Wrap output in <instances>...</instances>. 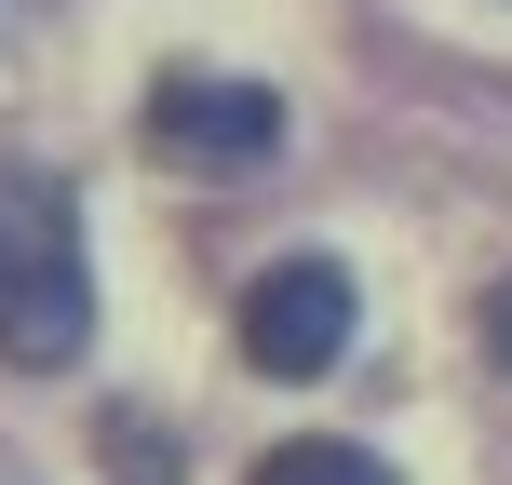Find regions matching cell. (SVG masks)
Listing matches in <instances>:
<instances>
[{
    "label": "cell",
    "instance_id": "cell-1",
    "mask_svg": "<svg viewBox=\"0 0 512 485\" xmlns=\"http://www.w3.org/2000/svg\"><path fill=\"white\" fill-rule=\"evenodd\" d=\"M95 337V270H81V203L41 162H0V364L54 378Z\"/></svg>",
    "mask_w": 512,
    "mask_h": 485
},
{
    "label": "cell",
    "instance_id": "cell-2",
    "mask_svg": "<svg viewBox=\"0 0 512 485\" xmlns=\"http://www.w3.org/2000/svg\"><path fill=\"white\" fill-rule=\"evenodd\" d=\"M149 149L189 162V176H256L283 149V95L270 81H230V68H162L149 81Z\"/></svg>",
    "mask_w": 512,
    "mask_h": 485
},
{
    "label": "cell",
    "instance_id": "cell-3",
    "mask_svg": "<svg viewBox=\"0 0 512 485\" xmlns=\"http://www.w3.org/2000/svg\"><path fill=\"white\" fill-rule=\"evenodd\" d=\"M351 351V270L337 256H283L243 283V364L256 378H324Z\"/></svg>",
    "mask_w": 512,
    "mask_h": 485
},
{
    "label": "cell",
    "instance_id": "cell-4",
    "mask_svg": "<svg viewBox=\"0 0 512 485\" xmlns=\"http://www.w3.org/2000/svg\"><path fill=\"white\" fill-rule=\"evenodd\" d=\"M256 485H391L364 445H337V432H310V445H270L256 459Z\"/></svg>",
    "mask_w": 512,
    "mask_h": 485
},
{
    "label": "cell",
    "instance_id": "cell-5",
    "mask_svg": "<svg viewBox=\"0 0 512 485\" xmlns=\"http://www.w3.org/2000/svg\"><path fill=\"white\" fill-rule=\"evenodd\" d=\"M486 351L512 364V283H499V297H486Z\"/></svg>",
    "mask_w": 512,
    "mask_h": 485
}]
</instances>
